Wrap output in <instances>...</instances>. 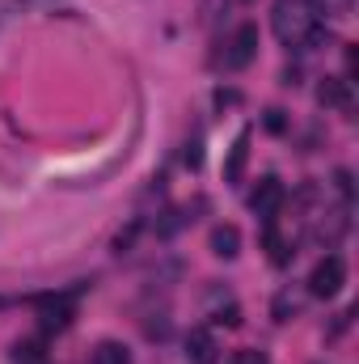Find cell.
<instances>
[{
	"instance_id": "2",
	"label": "cell",
	"mask_w": 359,
	"mask_h": 364,
	"mask_svg": "<svg viewBox=\"0 0 359 364\" xmlns=\"http://www.w3.org/2000/svg\"><path fill=\"white\" fill-rule=\"evenodd\" d=\"M343 284H347V263H343L338 255H326V259L313 267V275H309V292H313V296H334Z\"/></svg>"
},
{
	"instance_id": "10",
	"label": "cell",
	"mask_w": 359,
	"mask_h": 364,
	"mask_svg": "<svg viewBox=\"0 0 359 364\" xmlns=\"http://www.w3.org/2000/svg\"><path fill=\"white\" fill-rule=\"evenodd\" d=\"M93 364H131V352H127L123 343L106 339V343H97V348H93Z\"/></svg>"
},
{
	"instance_id": "14",
	"label": "cell",
	"mask_w": 359,
	"mask_h": 364,
	"mask_svg": "<svg viewBox=\"0 0 359 364\" xmlns=\"http://www.w3.org/2000/svg\"><path fill=\"white\" fill-rule=\"evenodd\" d=\"M228 364H267V352H258V348H241Z\"/></svg>"
},
{
	"instance_id": "7",
	"label": "cell",
	"mask_w": 359,
	"mask_h": 364,
	"mask_svg": "<svg viewBox=\"0 0 359 364\" xmlns=\"http://www.w3.org/2000/svg\"><path fill=\"white\" fill-rule=\"evenodd\" d=\"M216 352H220V348H216L211 331H203V326H199V331H190V335H186V360H190V364H216Z\"/></svg>"
},
{
	"instance_id": "15",
	"label": "cell",
	"mask_w": 359,
	"mask_h": 364,
	"mask_svg": "<svg viewBox=\"0 0 359 364\" xmlns=\"http://www.w3.org/2000/svg\"><path fill=\"white\" fill-rule=\"evenodd\" d=\"M267 132H283V110H267Z\"/></svg>"
},
{
	"instance_id": "5",
	"label": "cell",
	"mask_w": 359,
	"mask_h": 364,
	"mask_svg": "<svg viewBox=\"0 0 359 364\" xmlns=\"http://www.w3.org/2000/svg\"><path fill=\"white\" fill-rule=\"evenodd\" d=\"M43 331H64L72 322V296H43Z\"/></svg>"
},
{
	"instance_id": "3",
	"label": "cell",
	"mask_w": 359,
	"mask_h": 364,
	"mask_svg": "<svg viewBox=\"0 0 359 364\" xmlns=\"http://www.w3.org/2000/svg\"><path fill=\"white\" fill-rule=\"evenodd\" d=\"M254 55H258V26H241V30L228 38L224 64H228L233 73H241V68H250V64H254Z\"/></svg>"
},
{
	"instance_id": "9",
	"label": "cell",
	"mask_w": 359,
	"mask_h": 364,
	"mask_svg": "<svg viewBox=\"0 0 359 364\" xmlns=\"http://www.w3.org/2000/svg\"><path fill=\"white\" fill-rule=\"evenodd\" d=\"M317 102L321 106H338V110H351V85L338 81V77H326L321 90H317Z\"/></svg>"
},
{
	"instance_id": "17",
	"label": "cell",
	"mask_w": 359,
	"mask_h": 364,
	"mask_svg": "<svg viewBox=\"0 0 359 364\" xmlns=\"http://www.w3.org/2000/svg\"><path fill=\"white\" fill-rule=\"evenodd\" d=\"M4 305H9V301H4V296H0V309H4Z\"/></svg>"
},
{
	"instance_id": "1",
	"label": "cell",
	"mask_w": 359,
	"mask_h": 364,
	"mask_svg": "<svg viewBox=\"0 0 359 364\" xmlns=\"http://www.w3.org/2000/svg\"><path fill=\"white\" fill-rule=\"evenodd\" d=\"M270 26L279 34L283 47H300V51H313L321 43H330L317 9L309 0H275V13H270Z\"/></svg>"
},
{
	"instance_id": "16",
	"label": "cell",
	"mask_w": 359,
	"mask_h": 364,
	"mask_svg": "<svg viewBox=\"0 0 359 364\" xmlns=\"http://www.w3.org/2000/svg\"><path fill=\"white\" fill-rule=\"evenodd\" d=\"M21 9H34V4H55V0H17Z\"/></svg>"
},
{
	"instance_id": "12",
	"label": "cell",
	"mask_w": 359,
	"mask_h": 364,
	"mask_svg": "<svg viewBox=\"0 0 359 364\" xmlns=\"http://www.w3.org/2000/svg\"><path fill=\"white\" fill-rule=\"evenodd\" d=\"M309 4L317 9V17H321V13H330V17H347L355 0H309Z\"/></svg>"
},
{
	"instance_id": "4",
	"label": "cell",
	"mask_w": 359,
	"mask_h": 364,
	"mask_svg": "<svg viewBox=\"0 0 359 364\" xmlns=\"http://www.w3.org/2000/svg\"><path fill=\"white\" fill-rule=\"evenodd\" d=\"M250 208H254V216H258V220L275 225V212L283 208V182H279V178H263V182H258V191L250 195Z\"/></svg>"
},
{
	"instance_id": "8",
	"label": "cell",
	"mask_w": 359,
	"mask_h": 364,
	"mask_svg": "<svg viewBox=\"0 0 359 364\" xmlns=\"http://www.w3.org/2000/svg\"><path fill=\"white\" fill-rule=\"evenodd\" d=\"M237 250H241V233H237V225H220V229H211V255H216V259H237Z\"/></svg>"
},
{
	"instance_id": "6",
	"label": "cell",
	"mask_w": 359,
	"mask_h": 364,
	"mask_svg": "<svg viewBox=\"0 0 359 364\" xmlns=\"http://www.w3.org/2000/svg\"><path fill=\"white\" fill-rule=\"evenodd\" d=\"M245 161H250V132H241L233 140V149H228V161H224V182L228 186H237L245 178Z\"/></svg>"
},
{
	"instance_id": "13",
	"label": "cell",
	"mask_w": 359,
	"mask_h": 364,
	"mask_svg": "<svg viewBox=\"0 0 359 364\" xmlns=\"http://www.w3.org/2000/svg\"><path fill=\"white\" fill-rule=\"evenodd\" d=\"M267 246H270V259H275L279 267H283V263L292 259V255H287V242H283V237H279L275 229H270V233H267Z\"/></svg>"
},
{
	"instance_id": "11",
	"label": "cell",
	"mask_w": 359,
	"mask_h": 364,
	"mask_svg": "<svg viewBox=\"0 0 359 364\" xmlns=\"http://www.w3.org/2000/svg\"><path fill=\"white\" fill-rule=\"evenodd\" d=\"M13 364H47V356H43L38 343H17L13 348Z\"/></svg>"
}]
</instances>
